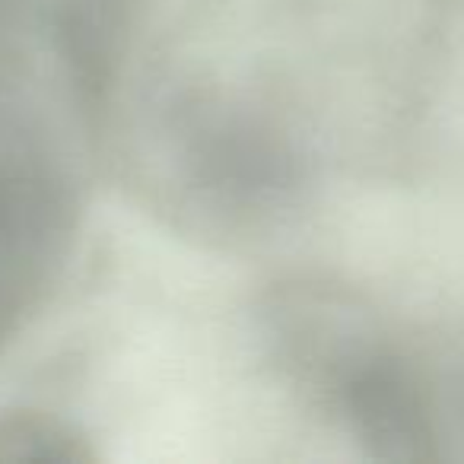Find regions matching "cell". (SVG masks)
I'll use <instances>...</instances> for the list:
<instances>
[{
	"mask_svg": "<svg viewBox=\"0 0 464 464\" xmlns=\"http://www.w3.org/2000/svg\"><path fill=\"white\" fill-rule=\"evenodd\" d=\"M0 461L7 464H73L92 461L86 439L58 417L16 411L0 417Z\"/></svg>",
	"mask_w": 464,
	"mask_h": 464,
	"instance_id": "cell-1",
	"label": "cell"
}]
</instances>
